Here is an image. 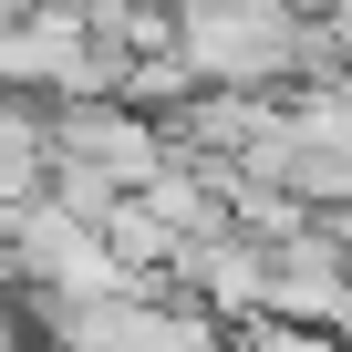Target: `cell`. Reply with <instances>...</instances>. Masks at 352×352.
Returning a JSON list of instances; mask_svg holds the SVG:
<instances>
[{
	"mask_svg": "<svg viewBox=\"0 0 352 352\" xmlns=\"http://www.w3.org/2000/svg\"><path fill=\"white\" fill-rule=\"evenodd\" d=\"M300 21L311 11H270V0H176V52H187L197 83L290 94L300 83Z\"/></svg>",
	"mask_w": 352,
	"mask_h": 352,
	"instance_id": "obj_1",
	"label": "cell"
},
{
	"mask_svg": "<svg viewBox=\"0 0 352 352\" xmlns=\"http://www.w3.org/2000/svg\"><path fill=\"white\" fill-rule=\"evenodd\" d=\"M0 259H11V290L21 300H104V290L135 280L104 249V228L73 218V208H52V197H21L11 218H0Z\"/></svg>",
	"mask_w": 352,
	"mask_h": 352,
	"instance_id": "obj_2",
	"label": "cell"
},
{
	"mask_svg": "<svg viewBox=\"0 0 352 352\" xmlns=\"http://www.w3.org/2000/svg\"><path fill=\"white\" fill-rule=\"evenodd\" d=\"M0 83L32 104H83V94H124V52H104V32L73 0H32L0 32Z\"/></svg>",
	"mask_w": 352,
	"mask_h": 352,
	"instance_id": "obj_3",
	"label": "cell"
},
{
	"mask_svg": "<svg viewBox=\"0 0 352 352\" xmlns=\"http://www.w3.org/2000/svg\"><path fill=\"white\" fill-rule=\"evenodd\" d=\"M52 155L73 166H104L114 187H155L176 166V124L124 104V94H83V104H52Z\"/></svg>",
	"mask_w": 352,
	"mask_h": 352,
	"instance_id": "obj_4",
	"label": "cell"
},
{
	"mask_svg": "<svg viewBox=\"0 0 352 352\" xmlns=\"http://www.w3.org/2000/svg\"><path fill=\"white\" fill-rule=\"evenodd\" d=\"M166 280L187 290V300H208L228 331H239V321H270V239H249L239 218H228V228H208V239H187Z\"/></svg>",
	"mask_w": 352,
	"mask_h": 352,
	"instance_id": "obj_5",
	"label": "cell"
},
{
	"mask_svg": "<svg viewBox=\"0 0 352 352\" xmlns=\"http://www.w3.org/2000/svg\"><path fill=\"white\" fill-rule=\"evenodd\" d=\"M21 11H32V0H0V32H11V21H21Z\"/></svg>",
	"mask_w": 352,
	"mask_h": 352,
	"instance_id": "obj_6",
	"label": "cell"
}]
</instances>
